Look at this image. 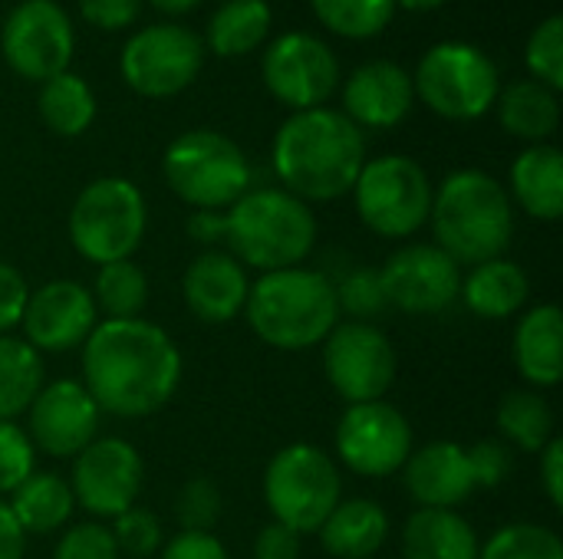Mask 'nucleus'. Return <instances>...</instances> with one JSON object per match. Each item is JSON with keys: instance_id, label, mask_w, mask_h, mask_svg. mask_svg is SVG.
Returning <instances> with one entry per match:
<instances>
[{"instance_id": "4c0bfd02", "label": "nucleus", "mask_w": 563, "mask_h": 559, "mask_svg": "<svg viewBox=\"0 0 563 559\" xmlns=\"http://www.w3.org/2000/svg\"><path fill=\"white\" fill-rule=\"evenodd\" d=\"M336 306L340 313H350L353 323H369L373 316H379L389 303L379 283V270L373 267H356L343 277V283L336 287Z\"/></svg>"}, {"instance_id": "a19ab883", "label": "nucleus", "mask_w": 563, "mask_h": 559, "mask_svg": "<svg viewBox=\"0 0 563 559\" xmlns=\"http://www.w3.org/2000/svg\"><path fill=\"white\" fill-rule=\"evenodd\" d=\"M178 524L185 530H198V534H211V527L221 517V494L208 478H195L181 488L178 504H175Z\"/></svg>"}, {"instance_id": "2eb2a0df", "label": "nucleus", "mask_w": 563, "mask_h": 559, "mask_svg": "<svg viewBox=\"0 0 563 559\" xmlns=\"http://www.w3.org/2000/svg\"><path fill=\"white\" fill-rule=\"evenodd\" d=\"M336 451L353 474L389 478L402 471L412 455V428L389 402L350 405L336 425Z\"/></svg>"}, {"instance_id": "de8ad7c7", "label": "nucleus", "mask_w": 563, "mask_h": 559, "mask_svg": "<svg viewBox=\"0 0 563 559\" xmlns=\"http://www.w3.org/2000/svg\"><path fill=\"white\" fill-rule=\"evenodd\" d=\"M300 557V534H294L290 527L271 521L267 527H261L257 540H254V559H297Z\"/></svg>"}, {"instance_id": "09e8293b", "label": "nucleus", "mask_w": 563, "mask_h": 559, "mask_svg": "<svg viewBox=\"0 0 563 559\" xmlns=\"http://www.w3.org/2000/svg\"><path fill=\"white\" fill-rule=\"evenodd\" d=\"M541 484L548 501L561 511L563 507V441L551 438L548 448L541 451Z\"/></svg>"}, {"instance_id": "39448f33", "label": "nucleus", "mask_w": 563, "mask_h": 559, "mask_svg": "<svg viewBox=\"0 0 563 559\" xmlns=\"http://www.w3.org/2000/svg\"><path fill=\"white\" fill-rule=\"evenodd\" d=\"M224 241L231 257L261 273L297 267L317 241V221L307 201L284 188H257L241 194L224 214Z\"/></svg>"}, {"instance_id": "79ce46f5", "label": "nucleus", "mask_w": 563, "mask_h": 559, "mask_svg": "<svg viewBox=\"0 0 563 559\" xmlns=\"http://www.w3.org/2000/svg\"><path fill=\"white\" fill-rule=\"evenodd\" d=\"M119 547L109 527L102 524H79L73 530L63 534V540L56 544L53 559H119Z\"/></svg>"}, {"instance_id": "3c124183", "label": "nucleus", "mask_w": 563, "mask_h": 559, "mask_svg": "<svg viewBox=\"0 0 563 559\" xmlns=\"http://www.w3.org/2000/svg\"><path fill=\"white\" fill-rule=\"evenodd\" d=\"M188 231H191L195 241L214 244V241L224 237V214H221V211H198V214H191Z\"/></svg>"}, {"instance_id": "7c9ffc66", "label": "nucleus", "mask_w": 563, "mask_h": 559, "mask_svg": "<svg viewBox=\"0 0 563 559\" xmlns=\"http://www.w3.org/2000/svg\"><path fill=\"white\" fill-rule=\"evenodd\" d=\"M36 109H40V119L46 122L49 132H56L63 138H73V135H82L92 125L96 96H92V86L82 76L66 69L59 76L40 82Z\"/></svg>"}, {"instance_id": "ea45409f", "label": "nucleus", "mask_w": 563, "mask_h": 559, "mask_svg": "<svg viewBox=\"0 0 563 559\" xmlns=\"http://www.w3.org/2000/svg\"><path fill=\"white\" fill-rule=\"evenodd\" d=\"M115 547L125 557H152L162 547V524L152 511L145 507H129L125 514L115 517L112 527Z\"/></svg>"}, {"instance_id": "412c9836", "label": "nucleus", "mask_w": 563, "mask_h": 559, "mask_svg": "<svg viewBox=\"0 0 563 559\" xmlns=\"http://www.w3.org/2000/svg\"><path fill=\"white\" fill-rule=\"evenodd\" d=\"M247 270L238 257L224 250L198 254L181 280V297L201 323H231L247 303Z\"/></svg>"}, {"instance_id": "8fccbe9b", "label": "nucleus", "mask_w": 563, "mask_h": 559, "mask_svg": "<svg viewBox=\"0 0 563 559\" xmlns=\"http://www.w3.org/2000/svg\"><path fill=\"white\" fill-rule=\"evenodd\" d=\"M23 540L26 534L20 530L10 507L0 501V559H23Z\"/></svg>"}, {"instance_id": "864d4df0", "label": "nucleus", "mask_w": 563, "mask_h": 559, "mask_svg": "<svg viewBox=\"0 0 563 559\" xmlns=\"http://www.w3.org/2000/svg\"><path fill=\"white\" fill-rule=\"evenodd\" d=\"M445 0H396V7H402V10H409V13H432V10H439Z\"/></svg>"}, {"instance_id": "473e14b6", "label": "nucleus", "mask_w": 563, "mask_h": 559, "mask_svg": "<svg viewBox=\"0 0 563 559\" xmlns=\"http://www.w3.org/2000/svg\"><path fill=\"white\" fill-rule=\"evenodd\" d=\"M498 432L521 451H544L554 438V412L538 392H508L498 405Z\"/></svg>"}, {"instance_id": "72a5a7b5", "label": "nucleus", "mask_w": 563, "mask_h": 559, "mask_svg": "<svg viewBox=\"0 0 563 559\" xmlns=\"http://www.w3.org/2000/svg\"><path fill=\"white\" fill-rule=\"evenodd\" d=\"M92 300L96 310H102L109 320H139L148 303V280L132 260L106 264L96 273Z\"/></svg>"}, {"instance_id": "6e6552de", "label": "nucleus", "mask_w": 563, "mask_h": 559, "mask_svg": "<svg viewBox=\"0 0 563 559\" xmlns=\"http://www.w3.org/2000/svg\"><path fill=\"white\" fill-rule=\"evenodd\" d=\"M412 89L416 99H422L435 115L452 122H475L495 105L501 79L495 59L485 49L462 40H445L422 53Z\"/></svg>"}, {"instance_id": "a878e982", "label": "nucleus", "mask_w": 563, "mask_h": 559, "mask_svg": "<svg viewBox=\"0 0 563 559\" xmlns=\"http://www.w3.org/2000/svg\"><path fill=\"white\" fill-rule=\"evenodd\" d=\"M478 537L455 511L419 507L402 530L406 559H478Z\"/></svg>"}, {"instance_id": "dca6fc26", "label": "nucleus", "mask_w": 563, "mask_h": 559, "mask_svg": "<svg viewBox=\"0 0 563 559\" xmlns=\"http://www.w3.org/2000/svg\"><path fill=\"white\" fill-rule=\"evenodd\" d=\"M142 458L122 438H99L76 455L73 465V501L96 517H119L135 507L142 494Z\"/></svg>"}, {"instance_id": "393cba45", "label": "nucleus", "mask_w": 563, "mask_h": 559, "mask_svg": "<svg viewBox=\"0 0 563 559\" xmlns=\"http://www.w3.org/2000/svg\"><path fill=\"white\" fill-rule=\"evenodd\" d=\"M317 534L330 557L369 559L389 537V517L379 504L366 497L340 501Z\"/></svg>"}, {"instance_id": "49530a36", "label": "nucleus", "mask_w": 563, "mask_h": 559, "mask_svg": "<svg viewBox=\"0 0 563 559\" xmlns=\"http://www.w3.org/2000/svg\"><path fill=\"white\" fill-rule=\"evenodd\" d=\"M158 559H231L224 544L214 534H198V530H181L178 537L168 540Z\"/></svg>"}, {"instance_id": "603ef678", "label": "nucleus", "mask_w": 563, "mask_h": 559, "mask_svg": "<svg viewBox=\"0 0 563 559\" xmlns=\"http://www.w3.org/2000/svg\"><path fill=\"white\" fill-rule=\"evenodd\" d=\"M158 13H168V16H181V13H191L201 0H148Z\"/></svg>"}, {"instance_id": "37998d69", "label": "nucleus", "mask_w": 563, "mask_h": 559, "mask_svg": "<svg viewBox=\"0 0 563 559\" xmlns=\"http://www.w3.org/2000/svg\"><path fill=\"white\" fill-rule=\"evenodd\" d=\"M475 488H498L511 474V448L505 441H478L468 448Z\"/></svg>"}, {"instance_id": "1a4fd4ad", "label": "nucleus", "mask_w": 563, "mask_h": 559, "mask_svg": "<svg viewBox=\"0 0 563 559\" xmlns=\"http://www.w3.org/2000/svg\"><path fill=\"white\" fill-rule=\"evenodd\" d=\"M340 471L317 445H287L264 474V501L277 524L294 534H317L340 504Z\"/></svg>"}, {"instance_id": "aec40b11", "label": "nucleus", "mask_w": 563, "mask_h": 559, "mask_svg": "<svg viewBox=\"0 0 563 559\" xmlns=\"http://www.w3.org/2000/svg\"><path fill=\"white\" fill-rule=\"evenodd\" d=\"M412 102V76L393 59H369L343 82V115L360 128H396Z\"/></svg>"}, {"instance_id": "4468645a", "label": "nucleus", "mask_w": 563, "mask_h": 559, "mask_svg": "<svg viewBox=\"0 0 563 559\" xmlns=\"http://www.w3.org/2000/svg\"><path fill=\"white\" fill-rule=\"evenodd\" d=\"M323 369L330 385L350 405L379 402L396 379V349L373 323H336L323 339Z\"/></svg>"}, {"instance_id": "c03bdc74", "label": "nucleus", "mask_w": 563, "mask_h": 559, "mask_svg": "<svg viewBox=\"0 0 563 559\" xmlns=\"http://www.w3.org/2000/svg\"><path fill=\"white\" fill-rule=\"evenodd\" d=\"M142 0H79V16L96 30H125L135 23Z\"/></svg>"}, {"instance_id": "9b49d317", "label": "nucleus", "mask_w": 563, "mask_h": 559, "mask_svg": "<svg viewBox=\"0 0 563 559\" xmlns=\"http://www.w3.org/2000/svg\"><path fill=\"white\" fill-rule=\"evenodd\" d=\"M205 63V43L181 23H152L122 46L119 69L132 92L145 99H172L185 92Z\"/></svg>"}, {"instance_id": "cd10ccee", "label": "nucleus", "mask_w": 563, "mask_h": 559, "mask_svg": "<svg viewBox=\"0 0 563 559\" xmlns=\"http://www.w3.org/2000/svg\"><path fill=\"white\" fill-rule=\"evenodd\" d=\"M531 293L528 273L505 257L478 264L468 280H462V300L465 306L482 320H508L515 316Z\"/></svg>"}, {"instance_id": "58836bf2", "label": "nucleus", "mask_w": 563, "mask_h": 559, "mask_svg": "<svg viewBox=\"0 0 563 559\" xmlns=\"http://www.w3.org/2000/svg\"><path fill=\"white\" fill-rule=\"evenodd\" d=\"M36 465V448L30 441V435L13 425V422H0V494H13Z\"/></svg>"}, {"instance_id": "c9c22d12", "label": "nucleus", "mask_w": 563, "mask_h": 559, "mask_svg": "<svg viewBox=\"0 0 563 559\" xmlns=\"http://www.w3.org/2000/svg\"><path fill=\"white\" fill-rule=\"evenodd\" d=\"M478 559H563L561 537L538 524H511L501 527Z\"/></svg>"}, {"instance_id": "a211bd4d", "label": "nucleus", "mask_w": 563, "mask_h": 559, "mask_svg": "<svg viewBox=\"0 0 563 559\" xmlns=\"http://www.w3.org/2000/svg\"><path fill=\"white\" fill-rule=\"evenodd\" d=\"M96 300L92 293L76 283V280H49L43 283L36 293L26 297L23 306V333H26V346H33L36 353H63V349H76L89 339V333L96 329Z\"/></svg>"}, {"instance_id": "f03ea898", "label": "nucleus", "mask_w": 563, "mask_h": 559, "mask_svg": "<svg viewBox=\"0 0 563 559\" xmlns=\"http://www.w3.org/2000/svg\"><path fill=\"white\" fill-rule=\"evenodd\" d=\"M366 165L363 128L340 109L294 112L274 135V171L300 201H336L353 191Z\"/></svg>"}, {"instance_id": "9d476101", "label": "nucleus", "mask_w": 563, "mask_h": 559, "mask_svg": "<svg viewBox=\"0 0 563 559\" xmlns=\"http://www.w3.org/2000/svg\"><path fill=\"white\" fill-rule=\"evenodd\" d=\"M432 181L416 158L379 155L363 165L353 198L360 221L379 237H409L432 214Z\"/></svg>"}, {"instance_id": "6ab92c4d", "label": "nucleus", "mask_w": 563, "mask_h": 559, "mask_svg": "<svg viewBox=\"0 0 563 559\" xmlns=\"http://www.w3.org/2000/svg\"><path fill=\"white\" fill-rule=\"evenodd\" d=\"M99 405L82 382L63 379L36 392L30 402V441L53 458H76L96 441Z\"/></svg>"}, {"instance_id": "4be33fe9", "label": "nucleus", "mask_w": 563, "mask_h": 559, "mask_svg": "<svg viewBox=\"0 0 563 559\" xmlns=\"http://www.w3.org/2000/svg\"><path fill=\"white\" fill-rule=\"evenodd\" d=\"M406 488L422 507L455 511L475 494V474L468 465V448L455 441H432L409 455Z\"/></svg>"}, {"instance_id": "2f4dec72", "label": "nucleus", "mask_w": 563, "mask_h": 559, "mask_svg": "<svg viewBox=\"0 0 563 559\" xmlns=\"http://www.w3.org/2000/svg\"><path fill=\"white\" fill-rule=\"evenodd\" d=\"M43 389V362L33 346L0 336V422H13Z\"/></svg>"}, {"instance_id": "e433bc0d", "label": "nucleus", "mask_w": 563, "mask_h": 559, "mask_svg": "<svg viewBox=\"0 0 563 559\" xmlns=\"http://www.w3.org/2000/svg\"><path fill=\"white\" fill-rule=\"evenodd\" d=\"M525 63L531 69V76L538 82H544L548 89L561 92L563 86V20L558 13H551L548 20H541L525 46Z\"/></svg>"}, {"instance_id": "f8f14e48", "label": "nucleus", "mask_w": 563, "mask_h": 559, "mask_svg": "<svg viewBox=\"0 0 563 559\" xmlns=\"http://www.w3.org/2000/svg\"><path fill=\"white\" fill-rule=\"evenodd\" d=\"M73 49V20L56 0H20L0 26L3 63L30 82L66 72Z\"/></svg>"}, {"instance_id": "423d86ee", "label": "nucleus", "mask_w": 563, "mask_h": 559, "mask_svg": "<svg viewBox=\"0 0 563 559\" xmlns=\"http://www.w3.org/2000/svg\"><path fill=\"white\" fill-rule=\"evenodd\" d=\"M168 188L198 211L231 208L251 188V165L238 142L211 128L178 135L162 158Z\"/></svg>"}, {"instance_id": "f704fd0d", "label": "nucleus", "mask_w": 563, "mask_h": 559, "mask_svg": "<svg viewBox=\"0 0 563 559\" xmlns=\"http://www.w3.org/2000/svg\"><path fill=\"white\" fill-rule=\"evenodd\" d=\"M317 20L346 40H369L379 36L393 16H396V0H310Z\"/></svg>"}, {"instance_id": "7ed1b4c3", "label": "nucleus", "mask_w": 563, "mask_h": 559, "mask_svg": "<svg viewBox=\"0 0 563 559\" xmlns=\"http://www.w3.org/2000/svg\"><path fill=\"white\" fill-rule=\"evenodd\" d=\"M439 247L455 264H485L505 254L515 237L511 194L492 175L478 168L452 171L432 194V214Z\"/></svg>"}, {"instance_id": "bb28decb", "label": "nucleus", "mask_w": 563, "mask_h": 559, "mask_svg": "<svg viewBox=\"0 0 563 559\" xmlns=\"http://www.w3.org/2000/svg\"><path fill=\"white\" fill-rule=\"evenodd\" d=\"M495 105H498L501 128L531 145L548 142L561 125V99L554 89H548L538 79H518L505 86Z\"/></svg>"}, {"instance_id": "a18cd8bd", "label": "nucleus", "mask_w": 563, "mask_h": 559, "mask_svg": "<svg viewBox=\"0 0 563 559\" xmlns=\"http://www.w3.org/2000/svg\"><path fill=\"white\" fill-rule=\"evenodd\" d=\"M26 297H30V287L20 277V270L0 260V336L23 320Z\"/></svg>"}, {"instance_id": "5701e85b", "label": "nucleus", "mask_w": 563, "mask_h": 559, "mask_svg": "<svg viewBox=\"0 0 563 559\" xmlns=\"http://www.w3.org/2000/svg\"><path fill=\"white\" fill-rule=\"evenodd\" d=\"M515 362L518 372L538 385L551 389L563 379V313L554 303L534 306L515 329Z\"/></svg>"}, {"instance_id": "ddd939ff", "label": "nucleus", "mask_w": 563, "mask_h": 559, "mask_svg": "<svg viewBox=\"0 0 563 559\" xmlns=\"http://www.w3.org/2000/svg\"><path fill=\"white\" fill-rule=\"evenodd\" d=\"M267 92L294 112L320 109L340 86L336 53L313 33H280L261 59Z\"/></svg>"}, {"instance_id": "0eeeda50", "label": "nucleus", "mask_w": 563, "mask_h": 559, "mask_svg": "<svg viewBox=\"0 0 563 559\" xmlns=\"http://www.w3.org/2000/svg\"><path fill=\"white\" fill-rule=\"evenodd\" d=\"M148 211L142 191L129 178H96L89 181L69 211V241L79 257L106 267L129 260L145 237Z\"/></svg>"}, {"instance_id": "c85d7f7f", "label": "nucleus", "mask_w": 563, "mask_h": 559, "mask_svg": "<svg viewBox=\"0 0 563 559\" xmlns=\"http://www.w3.org/2000/svg\"><path fill=\"white\" fill-rule=\"evenodd\" d=\"M73 491L69 484L53 474V471H33L16 491H13V501L7 504L10 514L16 517L20 530L23 534H53L59 530L69 514H73Z\"/></svg>"}, {"instance_id": "20e7f679", "label": "nucleus", "mask_w": 563, "mask_h": 559, "mask_svg": "<svg viewBox=\"0 0 563 559\" xmlns=\"http://www.w3.org/2000/svg\"><path fill=\"white\" fill-rule=\"evenodd\" d=\"M244 310L251 329L284 353L320 346L340 323L336 283L327 273L303 267L261 273L247 290Z\"/></svg>"}, {"instance_id": "c756f323", "label": "nucleus", "mask_w": 563, "mask_h": 559, "mask_svg": "<svg viewBox=\"0 0 563 559\" xmlns=\"http://www.w3.org/2000/svg\"><path fill=\"white\" fill-rule=\"evenodd\" d=\"M271 36L267 0H228L208 20L205 46L218 56H244Z\"/></svg>"}, {"instance_id": "b1692460", "label": "nucleus", "mask_w": 563, "mask_h": 559, "mask_svg": "<svg viewBox=\"0 0 563 559\" xmlns=\"http://www.w3.org/2000/svg\"><path fill=\"white\" fill-rule=\"evenodd\" d=\"M511 194L538 221H558L563 214V155L541 142L525 148L511 165Z\"/></svg>"}, {"instance_id": "f257e3e1", "label": "nucleus", "mask_w": 563, "mask_h": 559, "mask_svg": "<svg viewBox=\"0 0 563 559\" xmlns=\"http://www.w3.org/2000/svg\"><path fill=\"white\" fill-rule=\"evenodd\" d=\"M82 376L99 412L142 418L175 395L181 353L148 320H102L82 343Z\"/></svg>"}, {"instance_id": "f3484780", "label": "nucleus", "mask_w": 563, "mask_h": 559, "mask_svg": "<svg viewBox=\"0 0 563 559\" xmlns=\"http://www.w3.org/2000/svg\"><path fill=\"white\" fill-rule=\"evenodd\" d=\"M379 283L386 303L406 313H442L462 293L459 264L439 244H406L383 264Z\"/></svg>"}]
</instances>
